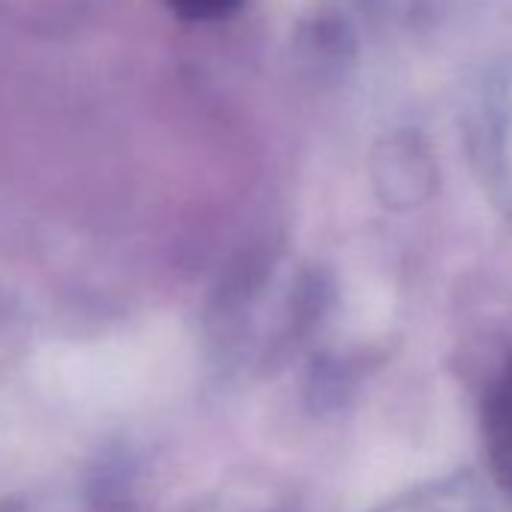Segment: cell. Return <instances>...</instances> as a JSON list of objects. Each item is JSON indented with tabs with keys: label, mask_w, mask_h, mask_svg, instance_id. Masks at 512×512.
Masks as SVG:
<instances>
[{
	"label": "cell",
	"mask_w": 512,
	"mask_h": 512,
	"mask_svg": "<svg viewBox=\"0 0 512 512\" xmlns=\"http://www.w3.org/2000/svg\"><path fill=\"white\" fill-rule=\"evenodd\" d=\"M485 443L494 479L512 494V371L497 386L485 413Z\"/></svg>",
	"instance_id": "1"
},
{
	"label": "cell",
	"mask_w": 512,
	"mask_h": 512,
	"mask_svg": "<svg viewBox=\"0 0 512 512\" xmlns=\"http://www.w3.org/2000/svg\"><path fill=\"white\" fill-rule=\"evenodd\" d=\"M386 512H488V506L479 500L476 488L467 479L464 482L452 479V482H440L428 491L401 497Z\"/></svg>",
	"instance_id": "2"
},
{
	"label": "cell",
	"mask_w": 512,
	"mask_h": 512,
	"mask_svg": "<svg viewBox=\"0 0 512 512\" xmlns=\"http://www.w3.org/2000/svg\"><path fill=\"white\" fill-rule=\"evenodd\" d=\"M166 4L187 22H211L235 13L244 0H166Z\"/></svg>",
	"instance_id": "3"
},
{
	"label": "cell",
	"mask_w": 512,
	"mask_h": 512,
	"mask_svg": "<svg viewBox=\"0 0 512 512\" xmlns=\"http://www.w3.org/2000/svg\"><path fill=\"white\" fill-rule=\"evenodd\" d=\"M214 512H278L275 503L263 500V497H247V494H232V500H226L223 506H217Z\"/></svg>",
	"instance_id": "4"
}]
</instances>
